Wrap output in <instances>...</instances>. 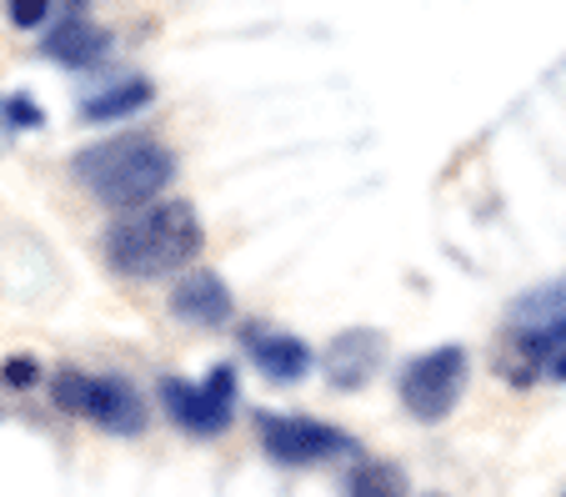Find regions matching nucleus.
<instances>
[{
  "label": "nucleus",
  "mask_w": 566,
  "mask_h": 497,
  "mask_svg": "<svg viewBox=\"0 0 566 497\" xmlns=\"http://www.w3.org/2000/svg\"><path fill=\"white\" fill-rule=\"evenodd\" d=\"M71 172L101 206L130 217V211L150 206L166 186H171L176 152L166 141L146 136V131H130V136H111V141L86 146V152H75Z\"/></svg>",
  "instance_id": "obj_1"
},
{
  "label": "nucleus",
  "mask_w": 566,
  "mask_h": 497,
  "mask_svg": "<svg viewBox=\"0 0 566 497\" xmlns=\"http://www.w3.org/2000/svg\"><path fill=\"white\" fill-rule=\"evenodd\" d=\"M206 247V227L191 201H150L106 231V261L120 277H171Z\"/></svg>",
  "instance_id": "obj_2"
},
{
  "label": "nucleus",
  "mask_w": 566,
  "mask_h": 497,
  "mask_svg": "<svg viewBox=\"0 0 566 497\" xmlns=\"http://www.w3.org/2000/svg\"><path fill=\"white\" fill-rule=\"evenodd\" d=\"M51 402L116 437L146 433V402H140V392L126 377H96V372H81V367H61L51 372Z\"/></svg>",
  "instance_id": "obj_3"
},
{
  "label": "nucleus",
  "mask_w": 566,
  "mask_h": 497,
  "mask_svg": "<svg viewBox=\"0 0 566 497\" xmlns=\"http://www.w3.org/2000/svg\"><path fill=\"white\" fill-rule=\"evenodd\" d=\"M467 372H471V358L461 342H441L421 358H411L396 377V392H401V407L411 412L417 422H441L451 417V407L461 402L467 392Z\"/></svg>",
  "instance_id": "obj_4"
},
{
  "label": "nucleus",
  "mask_w": 566,
  "mask_h": 497,
  "mask_svg": "<svg viewBox=\"0 0 566 497\" xmlns=\"http://www.w3.org/2000/svg\"><path fill=\"white\" fill-rule=\"evenodd\" d=\"M506 346L516 367H542L566 352V281L516 297L506 312Z\"/></svg>",
  "instance_id": "obj_5"
},
{
  "label": "nucleus",
  "mask_w": 566,
  "mask_h": 497,
  "mask_svg": "<svg viewBox=\"0 0 566 497\" xmlns=\"http://www.w3.org/2000/svg\"><path fill=\"white\" fill-rule=\"evenodd\" d=\"M256 433L276 463L311 467V463H336V457H356V437L336 422L301 417V412H256Z\"/></svg>",
  "instance_id": "obj_6"
},
{
  "label": "nucleus",
  "mask_w": 566,
  "mask_h": 497,
  "mask_svg": "<svg viewBox=\"0 0 566 497\" xmlns=\"http://www.w3.org/2000/svg\"><path fill=\"white\" fill-rule=\"evenodd\" d=\"M160 402L171 412V422L191 437H221L235 417V372L231 362H216L206 382L186 377H160Z\"/></svg>",
  "instance_id": "obj_7"
},
{
  "label": "nucleus",
  "mask_w": 566,
  "mask_h": 497,
  "mask_svg": "<svg viewBox=\"0 0 566 497\" xmlns=\"http://www.w3.org/2000/svg\"><path fill=\"white\" fill-rule=\"evenodd\" d=\"M381 358H386L381 332H371V327H346V332H336L332 346H326V382H332L336 392H356L376 377Z\"/></svg>",
  "instance_id": "obj_8"
},
{
  "label": "nucleus",
  "mask_w": 566,
  "mask_h": 497,
  "mask_svg": "<svg viewBox=\"0 0 566 497\" xmlns=\"http://www.w3.org/2000/svg\"><path fill=\"white\" fill-rule=\"evenodd\" d=\"M171 317L191 327H226L235 317V297L216 271H186L171 287Z\"/></svg>",
  "instance_id": "obj_9"
},
{
  "label": "nucleus",
  "mask_w": 566,
  "mask_h": 497,
  "mask_svg": "<svg viewBox=\"0 0 566 497\" xmlns=\"http://www.w3.org/2000/svg\"><path fill=\"white\" fill-rule=\"evenodd\" d=\"M247 352L266 382H301L311 367H316V352H311L301 336L266 332V327H251L247 332Z\"/></svg>",
  "instance_id": "obj_10"
},
{
  "label": "nucleus",
  "mask_w": 566,
  "mask_h": 497,
  "mask_svg": "<svg viewBox=\"0 0 566 497\" xmlns=\"http://www.w3.org/2000/svg\"><path fill=\"white\" fill-rule=\"evenodd\" d=\"M41 51L51 55V61H61V65H96L101 55L111 51V31H101L96 21H86L81 11H71V15H61V21L45 31Z\"/></svg>",
  "instance_id": "obj_11"
},
{
  "label": "nucleus",
  "mask_w": 566,
  "mask_h": 497,
  "mask_svg": "<svg viewBox=\"0 0 566 497\" xmlns=\"http://www.w3.org/2000/svg\"><path fill=\"white\" fill-rule=\"evenodd\" d=\"M156 86L146 76H130V81H116V86H101L81 101V116L86 121H120V116H136L140 106H150Z\"/></svg>",
  "instance_id": "obj_12"
},
{
  "label": "nucleus",
  "mask_w": 566,
  "mask_h": 497,
  "mask_svg": "<svg viewBox=\"0 0 566 497\" xmlns=\"http://www.w3.org/2000/svg\"><path fill=\"white\" fill-rule=\"evenodd\" d=\"M407 473L396 463H386V457H361V463L346 473L342 493L346 497H407Z\"/></svg>",
  "instance_id": "obj_13"
},
{
  "label": "nucleus",
  "mask_w": 566,
  "mask_h": 497,
  "mask_svg": "<svg viewBox=\"0 0 566 497\" xmlns=\"http://www.w3.org/2000/svg\"><path fill=\"white\" fill-rule=\"evenodd\" d=\"M0 377L11 382V387H31L41 372H35V358H6L0 362Z\"/></svg>",
  "instance_id": "obj_14"
},
{
  "label": "nucleus",
  "mask_w": 566,
  "mask_h": 497,
  "mask_svg": "<svg viewBox=\"0 0 566 497\" xmlns=\"http://www.w3.org/2000/svg\"><path fill=\"white\" fill-rule=\"evenodd\" d=\"M45 15H51V6H45V0H15V6H11V21L15 25H41Z\"/></svg>",
  "instance_id": "obj_15"
},
{
  "label": "nucleus",
  "mask_w": 566,
  "mask_h": 497,
  "mask_svg": "<svg viewBox=\"0 0 566 497\" xmlns=\"http://www.w3.org/2000/svg\"><path fill=\"white\" fill-rule=\"evenodd\" d=\"M15 141V111H11V101H0V152Z\"/></svg>",
  "instance_id": "obj_16"
},
{
  "label": "nucleus",
  "mask_w": 566,
  "mask_h": 497,
  "mask_svg": "<svg viewBox=\"0 0 566 497\" xmlns=\"http://www.w3.org/2000/svg\"><path fill=\"white\" fill-rule=\"evenodd\" d=\"M11 111H15V121H21V126H41V111H35L25 96H11Z\"/></svg>",
  "instance_id": "obj_17"
},
{
  "label": "nucleus",
  "mask_w": 566,
  "mask_h": 497,
  "mask_svg": "<svg viewBox=\"0 0 566 497\" xmlns=\"http://www.w3.org/2000/svg\"><path fill=\"white\" fill-rule=\"evenodd\" d=\"M552 377H556V382H566V352H562V358L552 362Z\"/></svg>",
  "instance_id": "obj_18"
},
{
  "label": "nucleus",
  "mask_w": 566,
  "mask_h": 497,
  "mask_svg": "<svg viewBox=\"0 0 566 497\" xmlns=\"http://www.w3.org/2000/svg\"><path fill=\"white\" fill-rule=\"evenodd\" d=\"M427 497H441V493H427Z\"/></svg>",
  "instance_id": "obj_19"
}]
</instances>
